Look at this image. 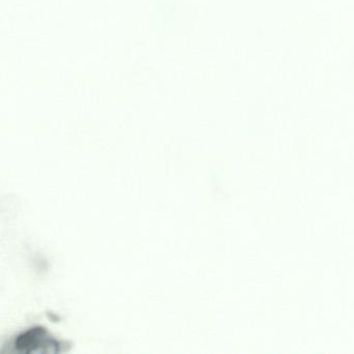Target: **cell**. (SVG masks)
<instances>
[{"label":"cell","instance_id":"6da1fadb","mask_svg":"<svg viewBox=\"0 0 354 354\" xmlns=\"http://www.w3.org/2000/svg\"><path fill=\"white\" fill-rule=\"evenodd\" d=\"M66 346L65 342L53 337L45 327L35 326L16 335L10 351L22 354L61 353Z\"/></svg>","mask_w":354,"mask_h":354}]
</instances>
